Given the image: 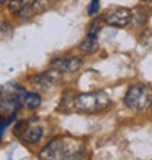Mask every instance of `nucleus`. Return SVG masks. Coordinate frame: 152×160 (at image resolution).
<instances>
[{"label": "nucleus", "instance_id": "11", "mask_svg": "<svg viewBox=\"0 0 152 160\" xmlns=\"http://www.w3.org/2000/svg\"><path fill=\"white\" fill-rule=\"evenodd\" d=\"M35 0H9L8 3V9L9 12H13V13H19L22 12L25 8L34 4Z\"/></svg>", "mask_w": 152, "mask_h": 160}, {"label": "nucleus", "instance_id": "3", "mask_svg": "<svg viewBox=\"0 0 152 160\" xmlns=\"http://www.w3.org/2000/svg\"><path fill=\"white\" fill-rule=\"evenodd\" d=\"M124 105L133 112H142L152 105V89L146 84H135L124 95Z\"/></svg>", "mask_w": 152, "mask_h": 160}, {"label": "nucleus", "instance_id": "13", "mask_svg": "<svg viewBox=\"0 0 152 160\" xmlns=\"http://www.w3.org/2000/svg\"><path fill=\"white\" fill-rule=\"evenodd\" d=\"M102 19L100 21V19H94L92 22H91V25H89V29H88V34L89 35H94V37H98L100 35V32H101V28H102Z\"/></svg>", "mask_w": 152, "mask_h": 160}, {"label": "nucleus", "instance_id": "5", "mask_svg": "<svg viewBox=\"0 0 152 160\" xmlns=\"http://www.w3.org/2000/svg\"><path fill=\"white\" fill-rule=\"evenodd\" d=\"M102 21L107 25L114 26V28H123L130 23L132 21V10L123 6H111L102 13Z\"/></svg>", "mask_w": 152, "mask_h": 160}, {"label": "nucleus", "instance_id": "7", "mask_svg": "<svg viewBox=\"0 0 152 160\" xmlns=\"http://www.w3.org/2000/svg\"><path fill=\"white\" fill-rule=\"evenodd\" d=\"M51 67L60 73H75L82 67V58L69 55V57H62L51 61Z\"/></svg>", "mask_w": 152, "mask_h": 160}, {"label": "nucleus", "instance_id": "9", "mask_svg": "<svg viewBox=\"0 0 152 160\" xmlns=\"http://www.w3.org/2000/svg\"><path fill=\"white\" fill-rule=\"evenodd\" d=\"M54 2L56 0H35L34 4H31V6L24 9L22 12H19V16H21L24 21H30L35 15L44 12V10H47L50 6H53Z\"/></svg>", "mask_w": 152, "mask_h": 160}, {"label": "nucleus", "instance_id": "15", "mask_svg": "<svg viewBox=\"0 0 152 160\" xmlns=\"http://www.w3.org/2000/svg\"><path fill=\"white\" fill-rule=\"evenodd\" d=\"M4 2H6V0H0V3H4Z\"/></svg>", "mask_w": 152, "mask_h": 160}, {"label": "nucleus", "instance_id": "2", "mask_svg": "<svg viewBox=\"0 0 152 160\" xmlns=\"http://www.w3.org/2000/svg\"><path fill=\"white\" fill-rule=\"evenodd\" d=\"M111 103L108 93L104 90L80 93L75 98V109L84 114H97L107 109Z\"/></svg>", "mask_w": 152, "mask_h": 160}, {"label": "nucleus", "instance_id": "4", "mask_svg": "<svg viewBox=\"0 0 152 160\" xmlns=\"http://www.w3.org/2000/svg\"><path fill=\"white\" fill-rule=\"evenodd\" d=\"M13 134L18 138H21L22 141H25L28 144H35L42 138L44 135V128L38 124H34L30 119H22L15 124L13 128Z\"/></svg>", "mask_w": 152, "mask_h": 160}, {"label": "nucleus", "instance_id": "8", "mask_svg": "<svg viewBox=\"0 0 152 160\" xmlns=\"http://www.w3.org/2000/svg\"><path fill=\"white\" fill-rule=\"evenodd\" d=\"M60 74L62 73L54 70V68L53 70H47V72L40 73V74L32 77V84L40 89H50L60 80Z\"/></svg>", "mask_w": 152, "mask_h": 160}, {"label": "nucleus", "instance_id": "12", "mask_svg": "<svg viewBox=\"0 0 152 160\" xmlns=\"http://www.w3.org/2000/svg\"><path fill=\"white\" fill-rule=\"evenodd\" d=\"M75 98L73 95H70V92H68L66 96H63L62 102H60V106H59V111L62 112H70V111L75 109Z\"/></svg>", "mask_w": 152, "mask_h": 160}, {"label": "nucleus", "instance_id": "6", "mask_svg": "<svg viewBox=\"0 0 152 160\" xmlns=\"http://www.w3.org/2000/svg\"><path fill=\"white\" fill-rule=\"evenodd\" d=\"M16 96L19 99V102H21V105L30 111H34L37 108H40L42 103V98L40 93L28 92L26 89H24L19 84L16 86Z\"/></svg>", "mask_w": 152, "mask_h": 160}, {"label": "nucleus", "instance_id": "14", "mask_svg": "<svg viewBox=\"0 0 152 160\" xmlns=\"http://www.w3.org/2000/svg\"><path fill=\"white\" fill-rule=\"evenodd\" d=\"M100 8H101V4H100V0H91L88 4V15L89 16H94L95 13L100 12Z\"/></svg>", "mask_w": 152, "mask_h": 160}, {"label": "nucleus", "instance_id": "10", "mask_svg": "<svg viewBox=\"0 0 152 160\" xmlns=\"http://www.w3.org/2000/svg\"><path fill=\"white\" fill-rule=\"evenodd\" d=\"M98 37H94V35H86L82 42L79 44V51L80 54L84 55H92L94 52L98 51V41H97Z\"/></svg>", "mask_w": 152, "mask_h": 160}, {"label": "nucleus", "instance_id": "1", "mask_svg": "<svg viewBox=\"0 0 152 160\" xmlns=\"http://www.w3.org/2000/svg\"><path fill=\"white\" fill-rule=\"evenodd\" d=\"M84 148L76 140L56 137L42 147L38 154L40 160H79Z\"/></svg>", "mask_w": 152, "mask_h": 160}]
</instances>
